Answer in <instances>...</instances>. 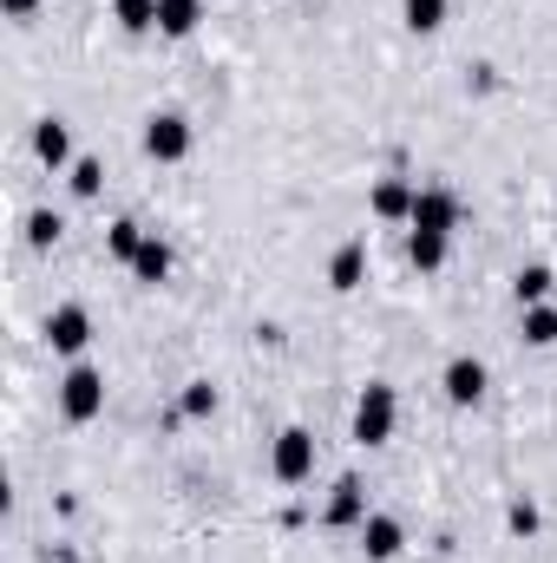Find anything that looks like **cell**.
<instances>
[{
    "label": "cell",
    "instance_id": "1",
    "mask_svg": "<svg viewBox=\"0 0 557 563\" xmlns=\"http://www.w3.org/2000/svg\"><path fill=\"white\" fill-rule=\"evenodd\" d=\"M394 420H401V394L387 380H368L361 400H354V445H387Z\"/></svg>",
    "mask_w": 557,
    "mask_h": 563
},
{
    "label": "cell",
    "instance_id": "2",
    "mask_svg": "<svg viewBox=\"0 0 557 563\" xmlns=\"http://www.w3.org/2000/svg\"><path fill=\"white\" fill-rule=\"evenodd\" d=\"M59 413H66L73 426L99 420V413H106V374H99V367H86V361H73V367H66V380H59Z\"/></svg>",
    "mask_w": 557,
    "mask_h": 563
},
{
    "label": "cell",
    "instance_id": "3",
    "mask_svg": "<svg viewBox=\"0 0 557 563\" xmlns=\"http://www.w3.org/2000/svg\"><path fill=\"white\" fill-rule=\"evenodd\" d=\"M144 157L184 164V157H190V119H184V112H151V119H144Z\"/></svg>",
    "mask_w": 557,
    "mask_h": 563
},
{
    "label": "cell",
    "instance_id": "4",
    "mask_svg": "<svg viewBox=\"0 0 557 563\" xmlns=\"http://www.w3.org/2000/svg\"><path fill=\"white\" fill-rule=\"evenodd\" d=\"M270 465H276L282 485H302V478L315 472V432H308V426H282V432H276V452H270Z\"/></svg>",
    "mask_w": 557,
    "mask_h": 563
},
{
    "label": "cell",
    "instance_id": "5",
    "mask_svg": "<svg viewBox=\"0 0 557 563\" xmlns=\"http://www.w3.org/2000/svg\"><path fill=\"white\" fill-rule=\"evenodd\" d=\"M86 341H92V314H86L79 301H66V308H53V314H46V347H53V354L79 361V354H86Z\"/></svg>",
    "mask_w": 557,
    "mask_h": 563
},
{
    "label": "cell",
    "instance_id": "6",
    "mask_svg": "<svg viewBox=\"0 0 557 563\" xmlns=\"http://www.w3.org/2000/svg\"><path fill=\"white\" fill-rule=\"evenodd\" d=\"M439 387H446V400H452V407H479V400H485V387H492V374H485V361H479V354H452V361H446V374H439Z\"/></svg>",
    "mask_w": 557,
    "mask_h": 563
},
{
    "label": "cell",
    "instance_id": "7",
    "mask_svg": "<svg viewBox=\"0 0 557 563\" xmlns=\"http://www.w3.org/2000/svg\"><path fill=\"white\" fill-rule=\"evenodd\" d=\"M459 217H466V203L446 190V184H426V190H414V230H439V236H452L459 230Z\"/></svg>",
    "mask_w": 557,
    "mask_h": 563
},
{
    "label": "cell",
    "instance_id": "8",
    "mask_svg": "<svg viewBox=\"0 0 557 563\" xmlns=\"http://www.w3.org/2000/svg\"><path fill=\"white\" fill-rule=\"evenodd\" d=\"M321 525H328V531H361V525H368V485H361L354 472H348V478L335 485V498H328Z\"/></svg>",
    "mask_w": 557,
    "mask_h": 563
},
{
    "label": "cell",
    "instance_id": "9",
    "mask_svg": "<svg viewBox=\"0 0 557 563\" xmlns=\"http://www.w3.org/2000/svg\"><path fill=\"white\" fill-rule=\"evenodd\" d=\"M361 551L374 563H394L407 551V531H401V518H387V511H368V525H361Z\"/></svg>",
    "mask_w": 557,
    "mask_h": 563
},
{
    "label": "cell",
    "instance_id": "10",
    "mask_svg": "<svg viewBox=\"0 0 557 563\" xmlns=\"http://www.w3.org/2000/svg\"><path fill=\"white\" fill-rule=\"evenodd\" d=\"M361 282H368V243L354 236V243L335 250V263H328V288H335V295H354Z\"/></svg>",
    "mask_w": 557,
    "mask_h": 563
},
{
    "label": "cell",
    "instance_id": "11",
    "mask_svg": "<svg viewBox=\"0 0 557 563\" xmlns=\"http://www.w3.org/2000/svg\"><path fill=\"white\" fill-rule=\"evenodd\" d=\"M33 151H40V164H73V132H66V119H40L33 125Z\"/></svg>",
    "mask_w": 557,
    "mask_h": 563
},
{
    "label": "cell",
    "instance_id": "12",
    "mask_svg": "<svg viewBox=\"0 0 557 563\" xmlns=\"http://www.w3.org/2000/svg\"><path fill=\"white\" fill-rule=\"evenodd\" d=\"M446 250H452V236H439V230H414V236H407V263H414L419 276L446 269Z\"/></svg>",
    "mask_w": 557,
    "mask_h": 563
},
{
    "label": "cell",
    "instance_id": "13",
    "mask_svg": "<svg viewBox=\"0 0 557 563\" xmlns=\"http://www.w3.org/2000/svg\"><path fill=\"white\" fill-rule=\"evenodd\" d=\"M374 217H381V223H407V217H414V184H394V177L374 184Z\"/></svg>",
    "mask_w": 557,
    "mask_h": 563
},
{
    "label": "cell",
    "instance_id": "14",
    "mask_svg": "<svg viewBox=\"0 0 557 563\" xmlns=\"http://www.w3.org/2000/svg\"><path fill=\"white\" fill-rule=\"evenodd\" d=\"M197 20H204V0H157V33L184 40V33H197Z\"/></svg>",
    "mask_w": 557,
    "mask_h": 563
},
{
    "label": "cell",
    "instance_id": "15",
    "mask_svg": "<svg viewBox=\"0 0 557 563\" xmlns=\"http://www.w3.org/2000/svg\"><path fill=\"white\" fill-rule=\"evenodd\" d=\"M132 276H139V282H151V288H157V282L171 276V243H157V236H144V250H139V256H132Z\"/></svg>",
    "mask_w": 557,
    "mask_h": 563
},
{
    "label": "cell",
    "instance_id": "16",
    "mask_svg": "<svg viewBox=\"0 0 557 563\" xmlns=\"http://www.w3.org/2000/svg\"><path fill=\"white\" fill-rule=\"evenodd\" d=\"M525 341L532 347H557V301H532L525 308Z\"/></svg>",
    "mask_w": 557,
    "mask_h": 563
},
{
    "label": "cell",
    "instance_id": "17",
    "mask_svg": "<svg viewBox=\"0 0 557 563\" xmlns=\"http://www.w3.org/2000/svg\"><path fill=\"white\" fill-rule=\"evenodd\" d=\"M557 276L545 269V263H532V269H518V282H512V295H518V308H532V301H551Z\"/></svg>",
    "mask_w": 557,
    "mask_h": 563
},
{
    "label": "cell",
    "instance_id": "18",
    "mask_svg": "<svg viewBox=\"0 0 557 563\" xmlns=\"http://www.w3.org/2000/svg\"><path fill=\"white\" fill-rule=\"evenodd\" d=\"M401 20H407V33H439L446 26V0H401Z\"/></svg>",
    "mask_w": 557,
    "mask_h": 563
},
{
    "label": "cell",
    "instance_id": "19",
    "mask_svg": "<svg viewBox=\"0 0 557 563\" xmlns=\"http://www.w3.org/2000/svg\"><path fill=\"white\" fill-rule=\"evenodd\" d=\"M112 20L125 33H151L157 26V0H112Z\"/></svg>",
    "mask_w": 557,
    "mask_h": 563
},
{
    "label": "cell",
    "instance_id": "20",
    "mask_svg": "<svg viewBox=\"0 0 557 563\" xmlns=\"http://www.w3.org/2000/svg\"><path fill=\"white\" fill-rule=\"evenodd\" d=\"M106 243H112V256H119V263L132 269V256H139V250H144V230H139V223H132V217H119V223L106 230Z\"/></svg>",
    "mask_w": 557,
    "mask_h": 563
},
{
    "label": "cell",
    "instance_id": "21",
    "mask_svg": "<svg viewBox=\"0 0 557 563\" xmlns=\"http://www.w3.org/2000/svg\"><path fill=\"white\" fill-rule=\"evenodd\" d=\"M177 413H184V420H210V413H217V387H210V380H190L184 400H177Z\"/></svg>",
    "mask_w": 557,
    "mask_h": 563
},
{
    "label": "cell",
    "instance_id": "22",
    "mask_svg": "<svg viewBox=\"0 0 557 563\" xmlns=\"http://www.w3.org/2000/svg\"><path fill=\"white\" fill-rule=\"evenodd\" d=\"M59 230H66V223H59L53 210H33V217H26V243H33V250H53Z\"/></svg>",
    "mask_w": 557,
    "mask_h": 563
},
{
    "label": "cell",
    "instance_id": "23",
    "mask_svg": "<svg viewBox=\"0 0 557 563\" xmlns=\"http://www.w3.org/2000/svg\"><path fill=\"white\" fill-rule=\"evenodd\" d=\"M99 184H106V164L99 157H79L73 164V197H99Z\"/></svg>",
    "mask_w": 557,
    "mask_h": 563
},
{
    "label": "cell",
    "instance_id": "24",
    "mask_svg": "<svg viewBox=\"0 0 557 563\" xmlns=\"http://www.w3.org/2000/svg\"><path fill=\"white\" fill-rule=\"evenodd\" d=\"M505 525H512V531H518V538H538V525H545V511H538V505H532V498H518V505H512V511H505Z\"/></svg>",
    "mask_w": 557,
    "mask_h": 563
},
{
    "label": "cell",
    "instance_id": "25",
    "mask_svg": "<svg viewBox=\"0 0 557 563\" xmlns=\"http://www.w3.org/2000/svg\"><path fill=\"white\" fill-rule=\"evenodd\" d=\"M0 7H7V20H33V7H40V0H0Z\"/></svg>",
    "mask_w": 557,
    "mask_h": 563
},
{
    "label": "cell",
    "instance_id": "26",
    "mask_svg": "<svg viewBox=\"0 0 557 563\" xmlns=\"http://www.w3.org/2000/svg\"><path fill=\"white\" fill-rule=\"evenodd\" d=\"M551 223H557V197H551Z\"/></svg>",
    "mask_w": 557,
    "mask_h": 563
}]
</instances>
